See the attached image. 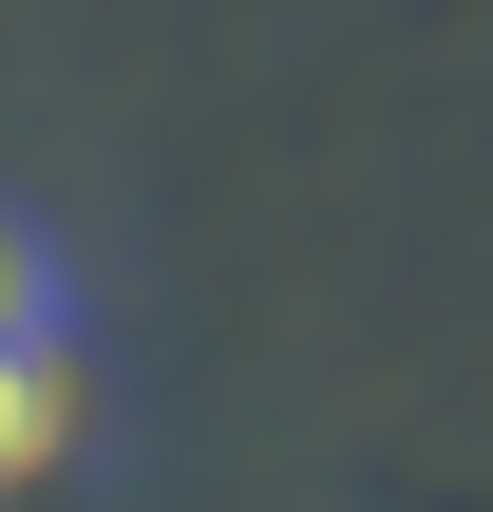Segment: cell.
<instances>
[{
	"label": "cell",
	"instance_id": "7a4b0ae2",
	"mask_svg": "<svg viewBox=\"0 0 493 512\" xmlns=\"http://www.w3.org/2000/svg\"><path fill=\"white\" fill-rule=\"evenodd\" d=\"M19 323H57V266H38V228L0 209V342H19Z\"/></svg>",
	"mask_w": 493,
	"mask_h": 512
},
{
	"label": "cell",
	"instance_id": "6da1fadb",
	"mask_svg": "<svg viewBox=\"0 0 493 512\" xmlns=\"http://www.w3.org/2000/svg\"><path fill=\"white\" fill-rule=\"evenodd\" d=\"M57 456H76V342H57V323H19V342H0V512L38 494Z\"/></svg>",
	"mask_w": 493,
	"mask_h": 512
}]
</instances>
